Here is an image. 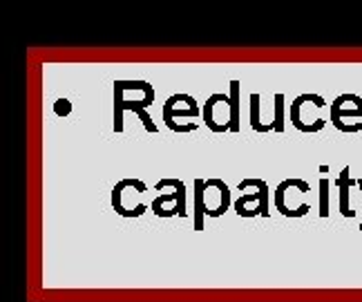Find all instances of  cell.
Listing matches in <instances>:
<instances>
[{
  "mask_svg": "<svg viewBox=\"0 0 362 302\" xmlns=\"http://www.w3.org/2000/svg\"><path fill=\"white\" fill-rule=\"evenodd\" d=\"M259 94H250V126H253V130L257 132H271L273 128L267 126L262 119V112H259Z\"/></svg>",
  "mask_w": 362,
  "mask_h": 302,
  "instance_id": "cell-8",
  "label": "cell"
},
{
  "mask_svg": "<svg viewBox=\"0 0 362 302\" xmlns=\"http://www.w3.org/2000/svg\"><path fill=\"white\" fill-rule=\"evenodd\" d=\"M309 193H311V186L304 180H300V177L284 180V182L277 184L275 193H273L275 209L280 211L284 217H304L311 211Z\"/></svg>",
  "mask_w": 362,
  "mask_h": 302,
  "instance_id": "cell-2",
  "label": "cell"
},
{
  "mask_svg": "<svg viewBox=\"0 0 362 302\" xmlns=\"http://www.w3.org/2000/svg\"><path fill=\"white\" fill-rule=\"evenodd\" d=\"M331 123L340 132H362V97L340 94L331 103Z\"/></svg>",
  "mask_w": 362,
  "mask_h": 302,
  "instance_id": "cell-4",
  "label": "cell"
},
{
  "mask_svg": "<svg viewBox=\"0 0 362 302\" xmlns=\"http://www.w3.org/2000/svg\"><path fill=\"white\" fill-rule=\"evenodd\" d=\"M320 217H329V182L320 180Z\"/></svg>",
  "mask_w": 362,
  "mask_h": 302,
  "instance_id": "cell-11",
  "label": "cell"
},
{
  "mask_svg": "<svg viewBox=\"0 0 362 302\" xmlns=\"http://www.w3.org/2000/svg\"><path fill=\"white\" fill-rule=\"evenodd\" d=\"M204 121L213 132L230 130V126H233L230 97H226V94H213L204 105Z\"/></svg>",
  "mask_w": 362,
  "mask_h": 302,
  "instance_id": "cell-6",
  "label": "cell"
},
{
  "mask_svg": "<svg viewBox=\"0 0 362 302\" xmlns=\"http://www.w3.org/2000/svg\"><path fill=\"white\" fill-rule=\"evenodd\" d=\"M356 184H358V186H360V190H362V180H358ZM360 231H362V224H360Z\"/></svg>",
  "mask_w": 362,
  "mask_h": 302,
  "instance_id": "cell-12",
  "label": "cell"
},
{
  "mask_svg": "<svg viewBox=\"0 0 362 302\" xmlns=\"http://www.w3.org/2000/svg\"><path fill=\"white\" fill-rule=\"evenodd\" d=\"M273 130L282 132L284 130V94H275V119H273Z\"/></svg>",
  "mask_w": 362,
  "mask_h": 302,
  "instance_id": "cell-10",
  "label": "cell"
},
{
  "mask_svg": "<svg viewBox=\"0 0 362 302\" xmlns=\"http://www.w3.org/2000/svg\"><path fill=\"white\" fill-rule=\"evenodd\" d=\"M253 188V193H244L235 199V213L240 217H269V184L264 180H242L240 190Z\"/></svg>",
  "mask_w": 362,
  "mask_h": 302,
  "instance_id": "cell-5",
  "label": "cell"
},
{
  "mask_svg": "<svg viewBox=\"0 0 362 302\" xmlns=\"http://www.w3.org/2000/svg\"><path fill=\"white\" fill-rule=\"evenodd\" d=\"M197 190V231L202 228V215L219 217L230 209V188L221 180H204L194 182Z\"/></svg>",
  "mask_w": 362,
  "mask_h": 302,
  "instance_id": "cell-3",
  "label": "cell"
},
{
  "mask_svg": "<svg viewBox=\"0 0 362 302\" xmlns=\"http://www.w3.org/2000/svg\"><path fill=\"white\" fill-rule=\"evenodd\" d=\"M327 101L320 94H300V97L293 99V103L288 105V121L291 126L300 132L313 134L325 128V110Z\"/></svg>",
  "mask_w": 362,
  "mask_h": 302,
  "instance_id": "cell-1",
  "label": "cell"
},
{
  "mask_svg": "<svg viewBox=\"0 0 362 302\" xmlns=\"http://www.w3.org/2000/svg\"><path fill=\"white\" fill-rule=\"evenodd\" d=\"M230 108H233V126L230 130H240V81H230Z\"/></svg>",
  "mask_w": 362,
  "mask_h": 302,
  "instance_id": "cell-9",
  "label": "cell"
},
{
  "mask_svg": "<svg viewBox=\"0 0 362 302\" xmlns=\"http://www.w3.org/2000/svg\"><path fill=\"white\" fill-rule=\"evenodd\" d=\"M356 184L351 177H349V168H344L338 177V186H340V213L344 217H354L356 213L351 211V204H349V186Z\"/></svg>",
  "mask_w": 362,
  "mask_h": 302,
  "instance_id": "cell-7",
  "label": "cell"
}]
</instances>
